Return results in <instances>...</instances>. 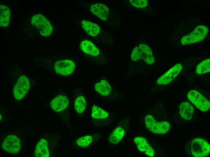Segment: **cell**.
I'll list each match as a JSON object with an SVG mask.
<instances>
[{
	"label": "cell",
	"instance_id": "obj_2",
	"mask_svg": "<svg viewBox=\"0 0 210 157\" xmlns=\"http://www.w3.org/2000/svg\"><path fill=\"white\" fill-rule=\"evenodd\" d=\"M116 113L96 104H93L89 114V120L93 126L98 128L110 126L116 119Z\"/></svg>",
	"mask_w": 210,
	"mask_h": 157
},
{
	"label": "cell",
	"instance_id": "obj_10",
	"mask_svg": "<svg viewBox=\"0 0 210 157\" xmlns=\"http://www.w3.org/2000/svg\"><path fill=\"white\" fill-rule=\"evenodd\" d=\"M49 134V139H41L38 143L35 149V154L38 157H50L53 153L57 148L60 139V136L56 137L49 143L48 141L51 135Z\"/></svg>",
	"mask_w": 210,
	"mask_h": 157
},
{
	"label": "cell",
	"instance_id": "obj_16",
	"mask_svg": "<svg viewBox=\"0 0 210 157\" xmlns=\"http://www.w3.org/2000/svg\"><path fill=\"white\" fill-rule=\"evenodd\" d=\"M30 88V82L25 75L19 77L14 86L13 92L14 97L17 100H20L25 96Z\"/></svg>",
	"mask_w": 210,
	"mask_h": 157
},
{
	"label": "cell",
	"instance_id": "obj_9",
	"mask_svg": "<svg viewBox=\"0 0 210 157\" xmlns=\"http://www.w3.org/2000/svg\"><path fill=\"white\" fill-rule=\"evenodd\" d=\"M144 122L146 127L151 132L156 134H162L170 129V123L166 121H159L155 118L152 113L145 114Z\"/></svg>",
	"mask_w": 210,
	"mask_h": 157
},
{
	"label": "cell",
	"instance_id": "obj_22",
	"mask_svg": "<svg viewBox=\"0 0 210 157\" xmlns=\"http://www.w3.org/2000/svg\"><path fill=\"white\" fill-rule=\"evenodd\" d=\"M82 27L86 33L89 35L95 37L99 33L100 29L97 24L84 20L81 22Z\"/></svg>",
	"mask_w": 210,
	"mask_h": 157
},
{
	"label": "cell",
	"instance_id": "obj_8",
	"mask_svg": "<svg viewBox=\"0 0 210 157\" xmlns=\"http://www.w3.org/2000/svg\"><path fill=\"white\" fill-rule=\"evenodd\" d=\"M102 137L101 135L97 133L87 134L73 140L70 145L74 149H85L97 144L101 140Z\"/></svg>",
	"mask_w": 210,
	"mask_h": 157
},
{
	"label": "cell",
	"instance_id": "obj_6",
	"mask_svg": "<svg viewBox=\"0 0 210 157\" xmlns=\"http://www.w3.org/2000/svg\"><path fill=\"white\" fill-rule=\"evenodd\" d=\"M76 59H65L56 61L53 65L54 72L56 74L70 78L77 75Z\"/></svg>",
	"mask_w": 210,
	"mask_h": 157
},
{
	"label": "cell",
	"instance_id": "obj_19",
	"mask_svg": "<svg viewBox=\"0 0 210 157\" xmlns=\"http://www.w3.org/2000/svg\"><path fill=\"white\" fill-rule=\"evenodd\" d=\"M138 46L141 53L142 57L140 60L138 61L142 60L148 65L153 64L155 62V59L151 49L147 45L144 44H140Z\"/></svg>",
	"mask_w": 210,
	"mask_h": 157
},
{
	"label": "cell",
	"instance_id": "obj_12",
	"mask_svg": "<svg viewBox=\"0 0 210 157\" xmlns=\"http://www.w3.org/2000/svg\"><path fill=\"white\" fill-rule=\"evenodd\" d=\"M182 66L180 63L175 65L155 81L152 88L166 85L172 82L181 72Z\"/></svg>",
	"mask_w": 210,
	"mask_h": 157
},
{
	"label": "cell",
	"instance_id": "obj_20",
	"mask_svg": "<svg viewBox=\"0 0 210 157\" xmlns=\"http://www.w3.org/2000/svg\"><path fill=\"white\" fill-rule=\"evenodd\" d=\"M91 11L102 20H107L109 14L108 8L105 5L100 3L92 5L91 7Z\"/></svg>",
	"mask_w": 210,
	"mask_h": 157
},
{
	"label": "cell",
	"instance_id": "obj_15",
	"mask_svg": "<svg viewBox=\"0 0 210 157\" xmlns=\"http://www.w3.org/2000/svg\"><path fill=\"white\" fill-rule=\"evenodd\" d=\"M187 97L189 100L202 111H206L209 109V101L198 91L191 90L188 93Z\"/></svg>",
	"mask_w": 210,
	"mask_h": 157
},
{
	"label": "cell",
	"instance_id": "obj_17",
	"mask_svg": "<svg viewBox=\"0 0 210 157\" xmlns=\"http://www.w3.org/2000/svg\"><path fill=\"white\" fill-rule=\"evenodd\" d=\"M2 147L5 150L10 153H17L21 148L20 140L15 136L9 135L5 139Z\"/></svg>",
	"mask_w": 210,
	"mask_h": 157
},
{
	"label": "cell",
	"instance_id": "obj_13",
	"mask_svg": "<svg viewBox=\"0 0 210 157\" xmlns=\"http://www.w3.org/2000/svg\"><path fill=\"white\" fill-rule=\"evenodd\" d=\"M31 23L43 36H49L52 33V25L48 20L41 14H38L33 15L32 18Z\"/></svg>",
	"mask_w": 210,
	"mask_h": 157
},
{
	"label": "cell",
	"instance_id": "obj_21",
	"mask_svg": "<svg viewBox=\"0 0 210 157\" xmlns=\"http://www.w3.org/2000/svg\"><path fill=\"white\" fill-rule=\"evenodd\" d=\"M181 116L186 120L190 119L192 116L194 109L191 104L187 102L182 103L179 107Z\"/></svg>",
	"mask_w": 210,
	"mask_h": 157
},
{
	"label": "cell",
	"instance_id": "obj_14",
	"mask_svg": "<svg viewBox=\"0 0 210 157\" xmlns=\"http://www.w3.org/2000/svg\"><path fill=\"white\" fill-rule=\"evenodd\" d=\"M190 146L191 153L195 157L206 156L210 151V146L208 143L200 138L194 139L192 141Z\"/></svg>",
	"mask_w": 210,
	"mask_h": 157
},
{
	"label": "cell",
	"instance_id": "obj_5",
	"mask_svg": "<svg viewBox=\"0 0 210 157\" xmlns=\"http://www.w3.org/2000/svg\"><path fill=\"white\" fill-rule=\"evenodd\" d=\"M80 52L86 59L98 64L103 65L106 62V57L99 49L91 42L84 40L79 45Z\"/></svg>",
	"mask_w": 210,
	"mask_h": 157
},
{
	"label": "cell",
	"instance_id": "obj_24",
	"mask_svg": "<svg viewBox=\"0 0 210 157\" xmlns=\"http://www.w3.org/2000/svg\"><path fill=\"white\" fill-rule=\"evenodd\" d=\"M210 71V59H206L201 62L197 66L196 72L199 75L207 73Z\"/></svg>",
	"mask_w": 210,
	"mask_h": 157
},
{
	"label": "cell",
	"instance_id": "obj_18",
	"mask_svg": "<svg viewBox=\"0 0 210 157\" xmlns=\"http://www.w3.org/2000/svg\"><path fill=\"white\" fill-rule=\"evenodd\" d=\"M133 142L139 151L150 157L154 156L155 152L154 150L144 137L136 136L134 138Z\"/></svg>",
	"mask_w": 210,
	"mask_h": 157
},
{
	"label": "cell",
	"instance_id": "obj_11",
	"mask_svg": "<svg viewBox=\"0 0 210 157\" xmlns=\"http://www.w3.org/2000/svg\"><path fill=\"white\" fill-rule=\"evenodd\" d=\"M208 32V28L206 26H199L191 33L181 38V44L186 45L202 41L205 37Z\"/></svg>",
	"mask_w": 210,
	"mask_h": 157
},
{
	"label": "cell",
	"instance_id": "obj_23",
	"mask_svg": "<svg viewBox=\"0 0 210 157\" xmlns=\"http://www.w3.org/2000/svg\"><path fill=\"white\" fill-rule=\"evenodd\" d=\"M0 24L2 27L7 26L10 22V11L7 6L1 5L0 6Z\"/></svg>",
	"mask_w": 210,
	"mask_h": 157
},
{
	"label": "cell",
	"instance_id": "obj_25",
	"mask_svg": "<svg viewBox=\"0 0 210 157\" xmlns=\"http://www.w3.org/2000/svg\"><path fill=\"white\" fill-rule=\"evenodd\" d=\"M129 1L133 6L140 8L145 7L148 4L147 0H130Z\"/></svg>",
	"mask_w": 210,
	"mask_h": 157
},
{
	"label": "cell",
	"instance_id": "obj_4",
	"mask_svg": "<svg viewBox=\"0 0 210 157\" xmlns=\"http://www.w3.org/2000/svg\"><path fill=\"white\" fill-rule=\"evenodd\" d=\"M88 102L86 92L83 88H75L72 92L71 97V106L74 114L80 118L84 117L88 111Z\"/></svg>",
	"mask_w": 210,
	"mask_h": 157
},
{
	"label": "cell",
	"instance_id": "obj_7",
	"mask_svg": "<svg viewBox=\"0 0 210 157\" xmlns=\"http://www.w3.org/2000/svg\"><path fill=\"white\" fill-rule=\"evenodd\" d=\"M130 121L128 117H125L120 120L109 136L108 142L110 144L117 145L124 138L130 129Z\"/></svg>",
	"mask_w": 210,
	"mask_h": 157
},
{
	"label": "cell",
	"instance_id": "obj_3",
	"mask_svg": "<svg viewBox=\"0 0 210 157\" xmlns=\"http://www.w3.org/2000/svg\"><path fill=\"white\" fill-rule=\"evenodd\" d=\"M50 105L53 111L61 118L66 127L72 130L70 115L71 98L66 95H58L51 100Z\"/></svg>",
	"mask_w": 210,
	"mask_h": 157
},
{
	"label": "cell",
	"instance_id": "obj_1",
	"mask_svg": "<svg viewBox=\"0 0 210 157\" xmlns=\"http://www.w3.org/2000/svg\"><path fill=\"white\" fill-rule=\"evenodd\" d=\"M91 86L95 95L103 100L118 99L123 96L115 85L104 76H100L92 80Z\"/></svg>",
	"mask_w": 210,
	"mask_h": 157
}]
</instances>
